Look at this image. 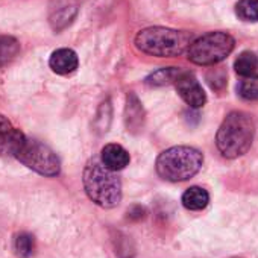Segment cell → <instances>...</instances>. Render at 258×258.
<instances>
[{"label": "cell", "mask_w": 258, "mask_h": 258, "mask_svg": "<svg viewBox=\"0 0 258 258\" xmlns=\"http://www.w3.org/2000/svg\"><path fill=\"white\" fill-rule=\"evenodd\" d=\"M84 190L90 201L102 208H114L121 201V181L117 172L108 169L100 158H91L82 175Z\"/></svg>", "instance_id": "6da1fadb"}, {"label": "cell", "mask_w": 258, "mask_h": 258, "mask_svg": "<svg viewBox=\"0 0 258 258\" xmlns=\"http://www.w3.org/2000/svg\"><path fill=\"white\" fill-rule=\"evenodd\" d=\"M253 133L255 126L249 114L243 111L229 112L222 121L216 136V145L219 152L228 160H234L244 155L252 146Z\"/></svg>", "instance_id": "7a4b0ae2"}, {"label": "cell", "mask_w": 258, "mask_h": 258, "mask_svg": "<svg viewBox=\"0 0 258 258\" xmlns=\"http://www.w3.org/2000/svg\"><path fill=\"white\" fill-rule=\"evenodd\" d=\"M190 44L191 35L188 32L161 26L146 28L136 37V46L139 50L158 58L179 56L188 50Z\"/></svg>", "instance_id": "3957f363"}, {"label": "cell", "mask_w": 258, "mask_h": 258, "mask_svg": "<svg viewBox=\"0 0 258 258\" xmlns=\"http://www.w3.org/2000/svg\"><path fill=\"white\" fill-rule=\"evenodd\" d=\"M204 164V155L190 146H173L157 158V173L170 182H182L193 178Z\"/></svg>", "instance_id": "277c9868"}, {"label": "cell", "mask_w": 258, "mask_h": 258, "mask_svg": "<svg viewBox=\"0 0 258 258\" xmlns=\"http://www.w3.org/2000/svg\"><path fill=\"white\" fill-rule=\"evenodd\" d=\"M234 38L226 32H208L191 41L187 53L188 59L198 66H216L234 50Z\"/></svg>", "instance_id": "5b68a950"}, {"label": "cell", "mask_w": 258, "mask_h": 258, "mask_svg": "<svg viewBox=\"0 0 258 258\" xmlns=\"http://www.w3.org/2000/svg\"><path fill=\"white\" fill-rule=\"evenodd\" d=\"M14 158L43 176L53 178L61 172V163L56 154L44 143L26 136L22 140Z\"/></svg>", "instance_id": "8992f818"}, {"label": "cell", "mask_w": 258, "mask_h": 258, "mask_svg": "<svg viewBox=\"0 0 258 258\" xmlns=\"http://www.w3.org/2000/svg\"><path fill=\"white\" fill-rule=\"evenodd\" d=\"M176 91L182 97V100L191 108H201L207 103V94L199 84L198 78L190 72H181L178 79L175 81Z\"/></svg>", "instance_id": "52a82bcc"}, {"label": "cell", "mask_w": 258, "mask_h": 258, "mask_svg": "<svg viewBox=\"0 0 258 258\" xmlns=\"http://www.w3.org/2000/svg\"><path fill=\"white\" fill-rule=\"evenodd\" d=\"M78 14V0H50L49 23L53 31L66 29Z\"/></svg>", "instance_id": "ba28073f"}, {"label": "cell", "mask_w": 258, "mask_h": 258, "mask_svg": "<svg viewBox=\"0 0 258 258\" xmlns=\"http://www.w3.org/2000/svg\"><path fill=\"white\" fill-rule=\"evenodd\" d=\"M25 134L17 129L8 117L0 112V157H13L16 155Z\"/></svg>", "instance_id": "9c48e42d"}, {"label": "cell", "mask_w": 258, "mask_h": 258, "mask_svg": "<svg viewBox=\"0 0 258 258\" xmlns=\"http://www.w3.org/2000/svg\"><path fill=\"white\" fill-rule=\"evenodd\" d=\"M49 66L56 75H70L78 69L79 59H78V55L75 50L62 47V49L55 50L50 55Z\"/></svg>", "instance_id": "30bf717a"}, {"label": "cell", "mask_w": 258, "mask_h": 258, "mask_svg": "<svg viewBox=\"0 0 258 258\" xmlns=\"http://www.w3.org/2000/svg\"><path fill=\"white\" fill-rule=\"evenodd\" d=\"M129 154L127 151L115 143H109L106 146H103L102 152H100V161L111 170L118 172L123 170L127 164H129Z\"/></svg>", "instance_id": "8fae6325"}, {"label": "cell", "mask_w": 258, "mask_h": 258, "mask_svg": "<svg viewBox=\"0 0 258 258\" xmlns=\"http://www.w3.org/2000/svg\"><path fill=\"white\" fill-rule=\"evenodd\" d=\"M145 120V112L140 100L134 96L129 94L126 99V106H124V123L127 131L136 133L139 129H142Z\"/></svg>", "instance_id": "7c38bea8"}, {"label": "cell", "mask_w": 258, "mask_h": 258, "mask_svg": "<svg viewBox=\"0 0 258 258\" xmlns=\"http://www.w3.org/2000/svg\"><path fill=\"white\" fill-rule=\"evenodd\" d=\"M210 202V195L205 188L202 187H190L184 195H182V205L190 210V211H201L204 210Z\"/></svg>", "instance_id": "4fadbf2b"}, {"label": "cell", "mask_w": 258, "mask_h": 258, "mask_svg": "<svg viewBox=\"0 0 258 258\" xmlns=\"http://www.w3.org/2000/svg\"><path fill=\"white\" fill-rule=\"evenodd\" d=\"M20 53V43L10 35H0V69L10 64Z\"/></svg>", "instance_id": "5bb4252c"}, {"label": "cell", "mask_w": 258, "mask_h": 258, "mask_svg": "<svg viewBox=\"0 0 258 258\" xmlns=\"http://www.w3.org/2000/svg\"><path fill=\"white\" fill-rule=\"evenodd\" d=\"M181 72L182 70L179 67H164V69H160V70L154 72L146 79V84L151 85V87H163V85L175 84V81L178 79Z\"/></svg>", "instance_id": "9a60e30c"}, {"label": "cell", "mask_w": 258, "mask_h": 258, "mask_svg": "<svg viewBox=\"0 0 258 258\" xmlns=\"http://www.w3.org/2000/svg\"><path fill=\"white\" fill-rule=\"evenodd\" d=\"M234 69L240 76H252L258 70V56L253 52H241L234 62Z\"/></svg>", "instance_id": "2e32d148"}, {"label": "cell", "mask_w": 258, "mask_h": 258, "mask_svg": "<svg viewBox=\"0 0 258 258\" xmlns=\"http://www.w3.org/2000/svg\"><path fill=\"white\" fill-rule=\"evenodd\" d=\"M235 14L243 22H258V0H238Z\"/></svg>", "instance_id": "e0dca14e"}, {"label": "cell", "mask_w": 258, "mask_h": 258, "mask_svg": "<svg viewBox=\"0 0 258 258\" xmlns=\"http://www.w3.org/2000/svg\"><path fill=\"white\" fill-rule=\"evenodd\" d=\"M237 93L244 100H256L258 99V76L256 75L244 76L237 85Z\"/></svg>", "instance_id": "ac0fdd59"}, {"label": "cell", "mask_w": 258, "mask_h": 258, "mask_svg": "<svg viewBox=\"0 0 258 258\" xmlns=\"http://www.w3.org/2000/svg\"><path fill=\"white\" fill-rule=\"evenodd\" d=\"M14 250L17 253V256L20 258H29L32 256L34 250H35V240L31 234L28 232H22L16 237L14 240Z\"/></svg>", "instance_id": "d6986e66"}, {"label": "cell", "mask_w": 258, "mask_h": 258, "mask_svg": "<svg viewBox=\"0 0 258 258\" xmlns=\"http://www.w3.org/2000/svg\"><path fill=\"white\" fill-rule=\"evenodd\" d=\"M145 214H146V211L140 205H134L131 210H127V219H131V220H140L145 217Z\"/></svg>", "instance_id": "ffe728a7"}]
</instances>
